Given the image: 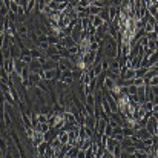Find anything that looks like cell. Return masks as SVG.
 <instances>
[{
    "label": "cell",
    "instance_id": "obj_1",
    "mask_svg": "<svg viewBox=\"0 0 158 158\" xmlns=\"http://www.w3.org/2000/svg\"><path fill=\"white\" fill-rule=\"evenodd\" d=\"M146 129L149 131V134L154 137V135H157L158 132V120L152 115L151 118H149V121H148V124H146Z\"/></svg>",
    "mask_w": 158,
    "mask_h": 158
},
{
    "label": "cell",
    "instance_id": "obj_2",
    "mask_svg": "<svg viewBox=\"0 0 158 158\" xmlns=\"http://www.w3.org/2000/svg\"><path fill=\"white\" fill-rule=\"evenodd\" d=\"M117 146H120V143H118V141H115L112 137H109V138L105 141V149L107 151V152H110V154L115 151V148H117Z\"/></svg>",
    "mask_w": 158,
    "mask_h": 158
},
{
    "label": "cell",
    "instance_id": "obj_3",
    "mask_svg": "<svg viewBox=\"0 0 158 158\" xmlns=\"http://www.w3.org/2000/svg\"><path fill=\"white\" fill-rule=\"evenodd\" d=\"M60 45H61L63 48H66V49H69V48H72V46H77V43L74 42V39H72L71 35H66L64 39H61V40H60Z\"/></svg>",
    "mask_w": 158,
    "mask_h": 158
},
{
    "label": "cell",
    "instance_id": "obj_4",
    "mask_svg": "<svg viewBox=\"0 0 158 158\" xmlns=\"http://www.w3.org/2000/svg\"><path fill=\"white\" fill-rule=\"evenodd\" d=\"M42 63L39 61V60H32V63L29 64V71H31V74H40L42 72Z\"/></svg>",
    "mask_w": 158,
    "mask_h": 158
},
{
    "label": "cell",
    "instance_id": "obj_5",
    "mask_svg": "<svg viewBox=\"0 0 158 158\" xmlns=\"http://www.w3.org/2000/svg\"><path fill=\"white\" fill-rule=\"evenodd\" d=\"M135 135H137V137H138V138H140L141 141H144V140H148V138H151V137H152V135L149 134V131H148L146 127H140V129H138V131L135 132Z\"/></svg>",
    "mask_w": 158,
    "mask_h": 158
},
{
    "label": "cell",
    "instance_id": "obj_6",
    "mask_svg": "<svg viewBox=\"0 0 158 158\" xmlns=\"http://www.w3.org/2000/svg\"><path fill=\"white\" fill-rule=\"evenodd\" d=\"M137 77V71L135 69H127L120 78H123V80H134Z\"/></svg>",
    "mask_w": 158,
    "mask_h": 158
},
{
    "label": "cell",
    "instance_id": "obj_7",
    "mask_svg": "<svg viewBox=\"0 0 158 158\" xmlns=\"http://www.w3.org/2000/svg\"><path fill=\"white\" fill-rule=\"evenodd\" d=\"M34 131H37V132H40V134H48L49 131H51V126L48 124V123H43V124H39V126H35L34 127Z\"/></svg>",
    "mask_w": 158,
    "mask_h": 158
},
{
    "label": "cell",
    "instance_id": "obj_8",
    "mask_svg": "<svg viewBox=\"0 0 158 158\" xmlns=\"http://www.w3.org/2000/svg\"><path fill=\"white\" fill-rule=\"evenodd\" d=\"M48 149H49V143H42L39 148H37V154H39V157H43V155H46V152H48Z\"/></svg>",
    "mask_w": 158,
    "mask_h": 158
},
{
    "label": "cell",
    "instance_id": "obj_9",
    "mask_svg": "<svg viewBox=\"0 0 158 158\" xmlns=\"http://www.w3.org/2000/svg\"><path fill=\"white\" fill-rule=\"evenodd\" d=\"M92 71H94V75H95V78H98L105 71H103V66H102V63H95L94 66H92Z\"/></svg>",
    "mask_w": 158,
    "mask_h": 158
},
{
    "label": "cell",
    "instance_id": "obj_10",
    "mask_svg": "<svg viewBox=\"0 0 158 158\" xmlns=\"http://www.w3.org/2000/svg\"><path fill=\"white\" fill-rule=\"evenodd\" d=\"M103 23H105V22H103V19H102L100 15L92 17V26H94V28H97V29H98V28H102V26H103Z\"/></svg>",
    "mask_w": 158,
    "mask_h": 158
},
{
    "label": "cell",
    "instance_id": "obj_11",
    "mask_svg": "<svg viewBox=\"0 0 158 158\" xmlns=\"http://www.w3.org/2000/svg\"><path fill=\"white\" fill-rule=\"evenodd\" d=\"M58 140L61 141V144H68V143H69V135H68V132L58 131Z\"/></svg>",
    "mask_w": 158,
    "mask_h": 158
},
{
    "label": "cell",
    "instance_id": "obj_12",
    "mask_svg": "<svg viewBox=\"0 0 158 158\" xmlns=\"http://www.w3.org/2000/svg\"><path fill=\"white\" fill-rule=\"evenodd\" d=\"M148 72H149L148 68H140V69H137V78H144Z\"/></svg>",
    "mask_w": 158,
    "mask_h": 158
},
{
    "label": "cell",
    "instance_id": "obj_13",
    "mask_svg": "<svg viewBox=\"0 0 158 158\" xmlns=\"http://www.w3.org/2000/svg\"><path fill=\"white\" fill-rule=\"evenodd\" d=\"M157 61H158V51L157 52H154L151 57H149V64H151V68H154Z\"/></svg>",
    "mask_w": 158,
    "mask_h": 158
},
{
    "label": "cell",
    "instance_id": "obj_14",
    "mask_svg": "<svg viewBox=\"0 0 158 158\" xmlns=\"http://www.w3.org/2000/svg\"><path fill=\"white\" fill-rule=\"evenodd\" d=\"M135 157L137 158H149V154H148L146 151H143V149H137Z\"/></svg>",
    "mask_w": 158,
    "mask_h": 158
},
{
    "label": "cell",
    "instance_id": "obj_15",
    "mask_svg": "<svg viewBox=\"0 0 158 158\" xmlns=\"http://www.w3.org/2000/svg\"><path fill=\"white\" fill-rule=\"evenodd\" d=\"M123 134H124V137H132V135H135V131L132 127H123Z\"/></svg>",
    "mask_w": 158,
    "mask_h": 158
},
{
    "label": "cell",
    "instance_id": "obj_16",
    "mask_svg": "<svg viewBox=\"0 0 158 158\" xmlns=\"http://www.w3.org/2000/svg\"><path fill=\"white\" fill-rule=\"evenodd\" d=\"M58 3H60V2H55V0H48V6H49L52 11H58Z\"/></svg>",
    "mask_w": 158,
    "mask_h": 158
},
{
    "label": "cell",
    "instance_id": "obj_17",
    "mask_svg": "<svg viewBox=\"0 0 158 158\" xmlns=\"http://www.w3.org/2000/svg\"><path fill=\"white\" fill-rule=\"evenodd\" d=\"M146 83H144V78H134V86H137V88H141V86H144Z\"/></svg>",
    "mask_w": 158,
    "mask_h": 158
},
{
    "label": "cell",
    "instance_id": "obj_18",
    "mask_svg": "<svg viewBox=\"0 0 158 158\" xmlns=\"http://www.w3.org/2000/svg\"><path fill=\"white\" fill-rule=\"evenodd\" d=\"M78 152H80V149H78V148H72V149L69 151V154H68V155H69L71 158H77L78 157Z\"/></svg>",
    "mask_w": 158,
    "mask_h": 158
},
{
    "label": "cell",
    "instance_id": "obj_19",
    "mask_svg": "<svg viewBox=\"0 0 158 158\" xmlns=\"http://www.w3.org/2000/svg\"><path fill=\"white\" fill-rule=\"evenodd\" d=\"M112 138H114L115 141H118V143L121 144V141H123V140H124L126 137H124V134H114V135H112Z\"/></svg>",
    "mask_w": 158,
    "mask_h": 158
},
{
    "label": "cell",
    "instance_id": "obj_20",
    "mask_svg": "<svg viewBox=\"0 0 158 158\" xmlns=\"http://www.w3.org/2000/svg\"><path fill=\"white\" fill-rule=\"evenodd\" d=\"M141 106L144 107L146 112H152V109H154V103H152V102H146L144 105H141Z\"/></svg>",
    "mask_w": 158,
    "mask_h": 158
},
{
    "label": "cell",
    "instance_id": "obj_21",
    "mask_svg": "<svg viewBox=\"0 0 158 158\" xmlns=\"http://www.w3.org/2000/svg\"><path fill=\"white\" fill-rule=\"evenodd\" d=\"M49 118L48 115H43V114H39V124H43V123H48Z\"/></svg>",
    "mask_w": 158,
    "mask_h": 158
},
{
    "label": "cell",
    "instance_id": "obj_22",
    "mask_svg": "<svg viewBox=\"0 0 158 158\" xmlns=\"http://www.w3.org/2000/svg\"><path fill=\"white\" fill-rule=\"evenodd\" d=\"M112 134H114V126L107 124V126H106V131H105V135L106 137H112Z\"/></svg>",
    "mask_w": 158,
    "mask_h": 158
},
{
    "label": "cell",
    "instance_id": "obj_23",
    "mask_svg": "<svg viewBox=\"0 0 158 158\" xmlns=\"http://www.w3.org/2000/svg\"><path fill=\"white\" fill-rule=\"evenodd\" d=\"M151 86H152V88H154V86H158V75L151 80Z\"/></svg>",
    "mask_w": 158,
    "mask_h": 158
},
{
    "label": "cell",
    "instance_id": "obj_24",
    "mask_svg": "<svg viewBox=\"0 0 158 158\" xmlns=\"http://www.w3.org/2000/svg\"><path fill=\"white\" fill-rule=\"evenodd\" d=\"M77 158H86V151H81L80 149V152H78V157Z\"/></svg>",
    "mask_w": 158,
    "mask_h": 158
},
{
    "label": "cell",
    "instance_id": "obj_25",
    "mask_svg": "<svg viewBox=\"0 0 158 158\" xmlns=\"http://www.w3.org/2000/svg\"><path fill=\"white\" fill-rule=\"evenodd\" d=\"M103 158H115V157H114V154H110V152H107V151H106L105 155H103Z\"/></svg>",
    "mask_w": 158,
    "mask_h": 158
},
{
    "label": "cell",
    "instance_id": "obj_26",
    "mask_svg": "<svg viewBox=\"0 0 158 158\" xmlns=\"http://www.w3.org/2000/svg\"><path fill=\"white\" fill-rule=\"evenodd\" d=\"M154 114H158V105H154V109H152Z\"/></svg>",
    "mask_w": 158,
    "mask_h": 158
},
{
    "label": "cell",
    "instance_id": "obj_27",
    "mask_svg": "<svg viewBox=\"0 0 158 158\" xmlns=\"http://www.w3.org/2000/svg\"><path fill=\"white\" fill-rule=\"evenodd\" d=\"M152 103H154V105H158V97H155V95H154V100H152Z\"/></svg>",
    "mask_w": 158,
    "mask_h": 158
},
{
    "label": "cell",
    "instance_id": "obj_28",
    "mask_svg": "<svg viewBox=\"0 0 158 158\" xmlns=\"http://www.w3.org/2000/svg\"><path fill=\"white\" fill-rule=\"evenodd\" d=\"M127 158H137V157H135V154H134V155H127Z\"/></svg>",
    "mask_w": 158,
    "mask_h": 158
},
{
    "label": "cell",
    "instance_id": "obj_29",
    "mask_svg": "<svg viewBox=\"0 0 158 158\" xmlns=\"http://www.w3.org/2000/svg\"><path fill=\"white\" fill-rule=\"evenodd\" d=\"M157 8H158V2H157Z\"/></svg>",
    "mask_w": 158,
    "mask_h": 158
}]
</instances>
